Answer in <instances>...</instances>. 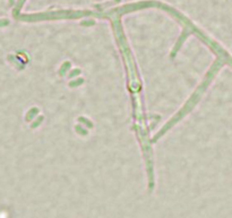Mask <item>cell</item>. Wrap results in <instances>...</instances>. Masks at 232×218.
Listing matches in <instances>:
<instances>
[{
    "label": "cell",
    "instance_id": "2",
    "mask_svg": "<svg viewBox=\"0 0 232 218\" xmlns=\"http://www.w3.org/2000/svg\"><path fill=\"white\" fill-rule=\"evenodd\" d=\"M15 2V0H9V6H13Z\"/></svg>",
    "mask_w": 232,
    "mask_h": 218
},
{
    "label": "cell",
    "instance_id": "1",
    "mask_svg": "<svg viewBox=\"0 0 232 218\" xmlns=\"http://www.w3.org/2000/svg\"><path fill=\"white\" fill-rule=\"evenodd\" d=\"M9 23L7 20H0V26H2V25H7Z\"/></svg>",
    "mask_w": 232,
    "mask_h": 218
}]
</instances>
